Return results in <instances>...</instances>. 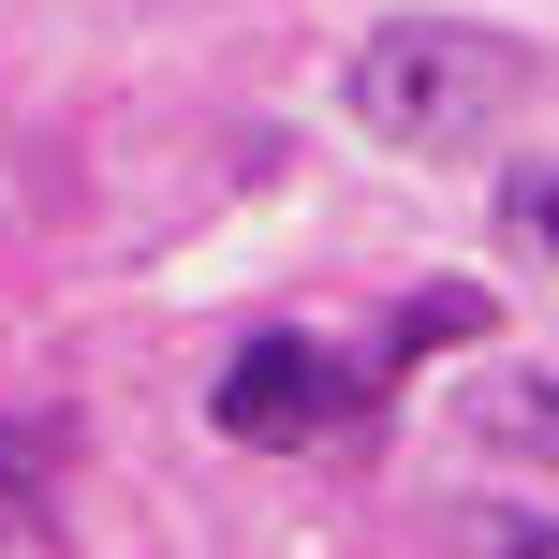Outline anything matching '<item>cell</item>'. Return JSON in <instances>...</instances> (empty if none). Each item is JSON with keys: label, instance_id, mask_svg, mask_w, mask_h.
I'll use <instances>...</instances> for the list:
<instances>
[{"label": "cell", "instance_id": "cell-2", "mask_svg": "<svg viewBox=\"0 0 559 559\" xmlns=\"http://www.w3.org/2000/svg\"><path fill=\"white\" fill-rule=\"evenodd\" d=\"M368 397H383V354H338V338H309V324H265L251 354H222L206 413H222V442L295 456V442H338Z\"/></svg>", "mask_w": 559, "mask_h": 559}, {"label": "cell", "instance_id": "cell-7", "mask_svg": "<svg viewBox=\"0 0 559 559\" xmlns=\"http://www.w3.org/2000/svg\"><path fill=\"white\" fill-rule=\"evenodd\" d=\"M501 222H515V236H531V251L559 265V177H545V163H531V177H501Z\"/></svg>", "mask_w": 559, "mask_h": 559}, {"label": "cell", "instance_id": "cell-4", "mask_svg": "<svg viewBox=\"0 0 559 559\" xmlns=\"http://www.w3.org/2000/svg\"><path fill=\"white\" fill-rule=\"evenodd\" d=\"M0 545H45V442L0 427Z\"/></svg>", "mask_w": 559, "mask_h": 559}, {"label": "cell", "instance_id": "cell-5", "mask_svg": "<svg viewBox=\"0 0 559 559\" xmlns=\"http://www.w3.org/2000/svg\"><path fill=\"white\" fill-rule=\"evenodd\" d=\"M397 338H413V354H442V338H486V295H472V280H427V295L397 309Z\"/></svg>", "mask_w": 559, "mask_h": 559}, {"label": "cell", "instance_id": "cell-1", "mask_svg": "<svg viewBox=\"0 0 559 559\" xmlns=\"http://www.w3.org/2000/svg\"><path fill=\"white\" fill-rule=\"evenodd\" d=\"M531 88H545V59L486 15H383L354 45V118L383 147H486Z\"/></svg>", "mask_w": 559, "mask_h": 559}, {"label": "cell", "instance_id": "cell-3", "mask_svg": "<svg viewBox=\"0 0 559 559\" xmlns=\"http://www.w3.org/2000/svg\"><path fill=\"white\" fill-rule=\"evenodd\" d=\"M472 442H486V456H531V472H559V383H545V368L486 383V397H472Z\"/></svg>", "mask_w": 559, "mask_h": 559}, {"label": "cell", "instance_id": "cell-6", "mask_svg": "<svg viewBox=\"0 0 559 559\" xmlns=\"http://www.w3.org/2000/svg\"><path fill=\"white\" fill-rule=\"evenodd\" d=\"M456 559H559V515H456Z\"/></svg>", "mask_w": 559, "mask_h": 559}]
</instances>
